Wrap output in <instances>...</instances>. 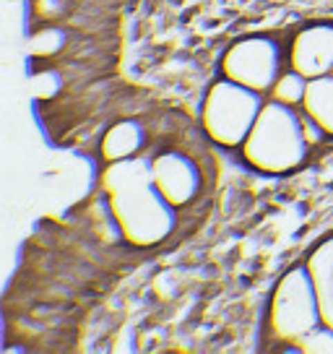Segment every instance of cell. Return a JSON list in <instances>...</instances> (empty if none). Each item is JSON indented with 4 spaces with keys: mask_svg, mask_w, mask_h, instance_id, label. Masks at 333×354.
Returning a JSON list of instances; mask_svg holds the SVG:
<instances>
[{
    "mask_svg": "<svg viewBox=\"0 0 333 354\" xmlns=\"http://www.w3.org/2000/svg\"><path fill=\"white\" fill-rule=\"evenodd\" d=\"M305 88H307V78L300 76L297 71L292 68H284V73L278 76V81L274 84V88L268 91V100L284 102V104H292V107H300L302 100H305Z\"/></svg>",
    "mask_w": 333,
    "mask_h": 354,
    "instance_id": "30bf717a",
    "label": "cell"
},
{
    "mask_svg": "<svg viewBox=\"0 0 333 354\" xmlns=\"http://www.w3.org/2000/svg\"><path fill=\"white\" fill-rule=\"evenodd\" d=\"M266 100V94L222 76L216 84H211L203 100L200 120L206 138L224 149H240L253 131Z\"/></svg>",
    "mask_w": 333,
    "mask_h": 354,
    "instance_id": "7a4b0ae2",
    "label": "cell"
},
{
    "mask_svg": "<svg viewBox=\"0 0 333 354\" xmlns=\"http://www.w3.org/2000/svg\"><path fill=\"white\" fill-rule=\"evenodd\" d=\"M287 66V42L271 34H253L237 39L224 53L222 76L268 97Z\"/></svg>",
    "mask_w": 333,
    "mask_h": 354,
    "instance_id": "5b68a950",
    "label": "cell"
},
{
    "mask_svg": "<svg viewBox=\"0 0 333 354\" xmlns=\"http://www.w3.org/2000/svg\"><path fill=\"white\" fill-rule=\"evenodd\" d=\"M240 154L263 175H287L300 169L312 154L302 110L284 102L266 100L253 131L240 146Z\"/></svg>",
    "mask_w": 333,
    "mask_h": 354,
    "instance_id": "6da1fadb",
    "label": "cell"
},
{
    "mask_svg": "<svg viewBox=\"0 0 333 354\" xmlns=\"http://www.w3.org/2000/svg\"><path fill=\"white\" fill-rule=\"evenodd\" d=\"M300 352H333V328L321 323L318 328H312L300 344H297Z\"/></svg>",
    "mask_w": 333,
    "mask_h": 354,
    "instance_id": "8fae6325",
    "label": "cell"
},
{
    "mask_svg": "<svg viewBox=\"0 0 333 354\" xmlns=\"http://www.w3.org/2000/svg\"><path fill=\"white\" fill-rule=\"evenodd\" d=\"M151 172H154L156 190L164 196L175 209H188L196 203L203 190L200 165L185 151H162L151 156Z\"/></svg>",
    "mask_w": 333,
    "mask_h": 354,
    "instance_id": "8992f818",
    "label": "cell"
},
{
    "mask_svg": "<svg viewBox=\"0 0 333 354\" xmlns=\"http://www.w3.org/2000/svg\"><path fill=\"white\" fill-rule=\"evenodd\" d=\"M287 63L300 76L321 78L333 73V24L318 21L307 24L305 29L289 37L287 42Z\"/></svg>",
    "mask_w": 333,
    "mask_h": 354,
    "instance_id": "52a82bcc",
    "label": "cell"
},
{
    "mask_svg": "<svg viewBox=\"0 0 333 354\" xmlns=\"http://www.w3.org/2000/svg\"><path fill=\"white\" fill-rule=\"evenodd\" d=\"M144 146H146L144 125H141V122H135V120H120V122H115L110 131L104 133L102 154H104L107 162H120V159L138 156Z\"/></svg>",
    "mask_w": 333,
    "mask_h": 354,
    "instance_id": "ba28073f",
    "label": "cell"
},
{
    "mask_svg": "<svg viewBox=\"0 0 333 354\" xmlns=\"http://www.w3.org/2000/svg\"><path fill=\"white\" fill-rule=\"evenodd\" d=\"M107 198L120 232L128 243L138 248H154L164 243L178 224V209L156 190L154 183L112 190Z\"/></svg>",
    "mask_w": 333,
    "mask_h": 354,
    "instance_id": "3957f363",
    "label": "cell"
},
{
    "mask_svg": "<svg viewBox=\"0 0 333 354\" xmlns=\"http://www.w3.org/2000/svg\"><path fill=\"white\" fill-rule=\"evenodd\" d=\"M321 323V299L307 266L292 268L271 297V331L278 342L300 344Z\"/></svg>",
    "mask_w": 333,
    "mask_h": 354,
    "instance_id": "277c9868",
    "label": "cell"
},
{
    "mask_svg": "<svg viewBox=\"0 0 333 354\" xmlns=\"http://www.w3.org/2000/svg\"><path fill=\"white\" fill-rule=\"evenodd\" d=\"M300 107L321 125L325 136L333 141V73L307 81L305 100H302Z\"/></svg>",
    "mask_w": 333,
    "mask_h": 354,
    "instance_id": "9c48e42d",
    "label": "cell"
}]
</instances>
